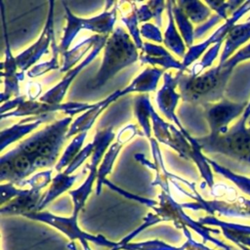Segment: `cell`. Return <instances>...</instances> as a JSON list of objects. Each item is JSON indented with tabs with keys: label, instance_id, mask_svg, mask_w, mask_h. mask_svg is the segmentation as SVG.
Returning a JSON list of instances; mask_svg holds the SVG:
<instances>
[{
	"label": "cell",
	"instance_id": "36",
	"mask_svg": "<svg viewBox=\"0 0 250 250\" xmlns=\"http://www.w3.org/2000/svg\"><path fill=\"white\" fill-rule=\"evenodd\" d=\"M140 33L141 36L145 39L153 41L155 43H162L163 42V34L160 31V28L151 22L143 23L140 26Z\"/></svg>",
	"mask_w": 250,
	"mask_h": 250
},
{
	"label": "cell",
	"instance_id": "39",
	"mask_svg": "<svg viewBox=\"0 0 250 250\" xmlns=\"http://www.w3.org/2000/svg\"><path fill=\"white\" fill-rule=\"evenodd\" d=\"M222 21V18H220L218 15L212 16L208 21H206L205 22H203L202 24L198 25L195 29H194V37L200 38L201 36H203L210 28H212L215 24H217L218 22H220Z\"/></svg>",
	"mask_w": 250,
	"mask_h": 250
},
{
	"label": "cell",
	"instance_id": "25",
	"mask_svg": "<svg viewBox=\"0 0 250 250\" xmlns=\"http://www.w3.org/2000/svg\"><path fill=\"white\" fill-rule=\"evenodd\" d=\"M166 11L168 17V23L163 33V44L177 57L184 59L188 48L176 25L172 9V1L166 2Z\"/></svg>",
	"mask_w": 250,
	"mask_h": 250
},
{
	"label": "cell",
	"instance_id": "34",
	"mask_svg": "<svg viewBox=\"0 0 250 250\" xmlns=\"http://www.w3.org/2000/svg\"><path fill=\"white\" fill-rule=\"evenodd\" d=\"M94 150V144L93 142L87 144L83 146V148L80 150V152L76 155V157L71 161V163L62 171L66 175H72L89 157L92 156Z\"/></svg>",
	"mask_w": 250,
	"mask_h": 250
},
{
	"label": "cell",
	"instance_id": "13",
	"mask_svg": "<svg viewBox=\"0 0 250 250\" xmlns=\"http://www.w3.org/2000/svg\"><path fill=\"white\" fill-rule=\"evenodd\" d=\"M1 18L3 21L4 28V37H5V60L1 62V77L3 79V90L1 92V103H5L9 100L18 98L21 96L20 94V81H23L24 72L19 69L16 57L13 55L10 43L7 34L6 28V21H5V12L3 3L1 2Z\"/></svg>",
	"mask_w": 250,
	"mask_h": 250
},
{
	"label": "cell",
	"instance_id": "3",
	"mask_svg": "<svg viewBox=\"0 0 250 250\" xmlns=\"http://www.w3.org/2000/svg\"><path fill=\"white\" fill-rule=\"evenodd\" d=\"M164 73L165 70L160 67H146L123 89L116 90L104 100L93 104L88 110L72 121L67 133V140L81 132H88L101 113L118 99L132 93H140L144 95L155 91L160 78L163 77Z\"/></svg>",
	"mask_w": 250,
	"mask_h": 250
},
{
	"label": "cell",
	"instance_id": "19",
	"mask_svg": "<svg viewBox=\"0 0 250 250\" xmlns=\"http://www.w3.org/2000/svg\"><path fill=\"white\" fill-rule=\"evenodd\" d=\"M139 61L143 64L146 63L152 67L160 66V68L164 69L165 71L168 69L183 71L182 62L175 59L171 53L161 45H156L149 42H144L143 48L140 51Z\"/></svg>",
	"mask_w": 250,
	"mask_h": 250
},
{
	"label": "cell",
	"instance_id": "20",
	"mask_svg": "<svg viewBox=\"0 0 250 250\" xmlns=\"http://www.w3.org/2000/svg\"><path fill=\"white\" fill-rule=\"evenodd\" d=\"M182 229L187 237V241L179 247L172 246L159 239H153L141 242H129L124 245H119L111 250H210L205 245L194 241L187 227H184Z\"/></svg>",
	"mask_w": 250,
	"mask_h": 250
},
{
	"label": "cell",
	"instance_id": "10",
	"mask_svg": "<svg viewBox=\"0 0 250 250\" xmlns=\"http://www.w3.org/2000/svg\"><path fill=\"white\" fill-rule=\"evenodd\" d=\"M93 104L79 103V102H67L62 104H48L41 101L25 100V98L20 103L19 106L7 113L1 114V119L8 117H48L56 112H62L66 116H74L80 112L88 110Z\"/></svg>",
	"mask_w": 250,
	"mask_h": 250
},
{
	"label": "cell",
	"instance_id": "11",
	"mask_svg": "<svg viewBox=\"0 0 250 250\" xmlns=\"http://www.w3.org/2000/svg\"><path fill=\"white\" fill-rule=\"evenodd\" d=\"M177 88L178 75L176 74L173 76L170 72L166 71L163 75V84L156 93L155 102L161 113L171 121L192 145H194L196 144V138L189 135L177 115V106L179 100L181 99V95L177 92Z\"/></svg>",
	"mask_w": 250,
	"mask_h": 250
},
{
	"label": "cell",
	"instance_id": "18",
	"mask_svg": "<svg viewBox=\"0 0 250 250\" xmlns=\"http://www.w3.org/2000/svg\"><path fill=\"white\" fill-rule=\"evenodd\" d=\"M41 188L32 187L29 188H22L21 192L7 204L1 206L2 215H21L37 212L40 200L42 198Z\"/></svg>",
	"mask_w": 250,
	"mask_h": 250
},
{
	"label": "cell",
	"instance_id": "21",
	"mask_svg": "<svg viewBox=\"0 0 250 250\" xmlns=\"http://www.w3.org/2000/svg\"><path fill=\"white\" fill-rule=\"evenodd\" d=\"M87 171H88V168L85 167L82 172L77 173V174L66 175L63 172L57 173V175L54 176V178L52 179V182L49 185V188L47 189V191H45L43 193L37 212L42 211L49 203H51L57 197L62 195L63 192H65L67 190L69 191V189L72 188V186L75 184V182L79 178H81Z\"/></svg>",
	"mask_w": 250,
	"mask_h": 250
},
{
	"label": "cell",
	"instance_id": "12",
	"mask_svg": "<svg viewBox=\"0 0 250 250\" xmlns=\"http://www.w3.org/2000/svg\"><path fill=\"white\" fill-rule=\"evenodd\" d=\"M49 13L44 24V27L38 37L29 47L16 56V61L19 69L22 72L29 70L37 64V62L44 56L49 54V48L56 40L54 30V1L49 2Z\"/></svg>",
	"mask_w": 250,
	"mask_h": 250
},
{
	"label": "cell",
	"instance_id": "29",
	"mask_svg": "<svg viewBox=\"0 0 250 250\" xmlns=\"http://www.w3.org/2000/svg\"><path fill=\"white\" fill-rule=\"evenodd\" d=\"M87 134L88 132H81L72 138L71 142L64 148L62 154L61 155L59 161L55 166V170L58 173L62 172V170H64L80 152V150L84 146V142L87 138Z\"/></svg>",
	"mask_w": 250,
	"mask_h": 250
},
{
	"label": "cell",
	"instance_id": "17",
	"mask_svg": "<svg viewBox=\"0 0 250 250\" xmlns=\"http://www.w3.org/2000/svg\"><path fill=\"white\" fill-rule=\"evenodd\" d=\"M136 135H138V128L135 124H128L124 127H122L116 137L113 143L109 146L108 149L106 150L101 164L98 170V176H97V182H96V194L100 195L102 192L103 186L104 185V182L106 177L111 173V170L113 168L114 162L121 151L122 146L128 143L130 140H132Z\"/></svg>",
	"mask_w": 250,
	"mask_h": 250
},
{
	"label": "cell",
	"instance_id": "37",
	"mask_svg": "<svg viewBox=\"0 0 250 250\" xmlns=\"http://www.w3.org/2000/svg\"><path fill=\"white\" fill-rule=\"evenodd\" d=\"M22 188H19L16 187V185L12 183H2L1 184V206L7 204L11 200H13L15 197H17L21 192Z\"/></svg>",
	"mask_w": 250,
	"mask_h": 250
},
{
	"label": "cell",
	"instance_id": "16",
	"mask_svg": "<svg viewBox=\"0 0 250 250\" xmlns=\"http://www.w3.org/2000/svg\"><path fill=\"white\" fill-rule=\"evenodd\" d=\"M107 38L108 36L99 35V38L94 48L86 56V58L77 65H75L73 68H71L69 71H67L66 74L62 77V79L59 83H57L54 87H52L51 89L46 91L44 94H42L38 100L48 104H62L73 80L82 72V70H84L91 62H93V61L98 57L100 52L104 50Z\"/></svg>",
	"mask_w": 250,
	"mask_h": 250
},
{
	"label": "cell",
	"instance_id": "2",
	"mask_svg": "<svg viewBox=\"0 0 250 250\" xmlns=\"http://www.w3.org/2000/svg\"><path fill=\"white\" fill-rule=\"evenodd\" d=\"M72 121L70 116L58 119L22 140L16 148L28 159L35 172L56 166Z\"/></svg>",
	"mask_w": 250,
	"mask_h": 250
},
{
	"label": "cell",
	"instance_id": "35",
	"mask_svg": "<svg viewBox=\"0 0 250 250\" xmlns=\"http://www.w3.org/2000/svg\"><path fill=\"white\" fill-rule=\"evenodd\" d=\"M52 173L53 170L52 169H47V170H43L40 171L39 173H35L34 175H32L31 177H29L27 180H25L21 187L24 186H29V188L32 187H36V188H46L48 185L51 184L52 182Z\"/></svg>",
	"mask_w": 250,
	"mask_h": 250
},
{
	"label": "cell",
	"instance_id": "32",
	"mask_svg": "<svg viewBox=\"0 0 250 250\" xmlns=\"http://www.w3.org/2000/svg\"><path fill=\"white\" fill-rule=\"evenodd\" d=\"M208 163L213 168L214 171H216L218 174L222 175L224 178L229 179L230 182H232L239 189H241L243 192L250 195V178L238 175L233 173L232 171L229 170L228 168H225L224 166L220 165L216 161L210 159L207 157Z\"/></svg>",
	"mask_w": 250,
	"mask_h": 250
},
{
	"label": "cell",
	"instance_id": "6",
	"mask_svg": "<svg viewBox=\"0 0 250 250\" xmlns=\"http://www.w3.org/2000/svg\"><path fill=\"white\" fill-rule=\"evenodd\" d=\"M65 11V26L63 28V34L59 44V48L62 53L69 50V47L80 32V30H90L96 32L98 35L109 36L115 29V21L117 19V5L114 1H106L104 10L94 17L81 18L75 16L66 4L62 3Z\"/></svg>",
	"mask_w": 250,
	"mask_h": 250
},
{
	"label": "cell",
	"instance_id": "4",
	"mask_svg": "<svg viewBox=\"0 0 250 250\" xmlns=\"http://www.w3.org/2000/svg\"><path fill=\"white\" fill-rule=\"evenodd\" d=\"M102 64L89 83L91 90L104 85L123 68L139 61L140 52L133 39L121 26H116L104 48Z\"/></svg>",
	"mask_w": 250,
	"mask_h": 250
},
{
	"label": "cell",
	"instance_id": "41",
	"mask_svg": "<svg viewBox=\"0 0 250 250\" xmlns=\"http://www.w3.org/2000/svg\"><path fill=\"white\" fill-rule=\"evenodd\" d=\"M26 86H28V92L25 95L26 97H28V100L31 101H36L37 98H40V94L42 92V87L39 83H34V82H30L28 83Z\"/></svg>",
	"mask_w": 250,
	"mask_h": 250
},
{
	"label": "cell",
	"instance_id": "26",
	"mask_svg": "<svg viewBox=\"0 0 250 250\" xmlns=\"http://www.w3.org/2000/svg\"><path fill=\"white\" fill-rule=\"evenodd\" d=\"M98 38H99L98 34L92 35L82 40L81 42H79L73 48L62 53V63L61 65L60 71L67 72L71 68H73L75 65H77L79 62H81L86 58L85 55L87 53L89 54L92 51Z\"/></svg>",
	"mask_w": 250,
	"mask_h": 250
},
{
	"label": "cell",
	"instance_id": "33",
	"mask_svg": "<svg viewBox=\"0 0 250 250\" xmlns=\"http://www.w3.org/2000/svg\"><path fill=\"white\" fill-rule=\"evenodd\" d=\"M222 43L223 42H220V43H217L215 45H213L212 47H210L206 53L204 54L203 58L200 60L199 62L195 63L192 68L189 70V74L191 75H198L200 73H202L203 71H205L204 69L208 68L209 66L212 65V63L214 62V61L217 59L218 55H219V52H220V49H221V46H222Z\"/></svg>",
	"mask_w": 250,
	"mask_h": 250
},
{
	"label": "cell",
	"instance_id": "24",
	"mask_svg": "<svg viewBox=\"0 0 250 250\" xmlns=\"http://www.w3.org/2000/svg\"><path fill=\"white\" fill-rule=\"evenodd\" d=\"M117 11L120 13L121 21L126 26L127 31L137 48L141 51L144 45L142 36L140 33V21L138 19V2H129V1H120L116 2Z\"/></svg>",
	"mask_w": 250,
	"mask_h": 250
},
{
	"label": "cell",
	"instance_id": "9",
	"mask_svg": "<svg viewBox=\"0 0 250 250\" xmlns=\"http://www.w3.org/2000/svg\"><path fill=\"white\" fill-rule=\"evenodd\" d=\"M158 201L151 208L154 214L157 216L159 222H173V224L178 229H183L187 227L194 229L200 236L204 238V241L211 240L215 241L209 234V231L218 232L216 229H211L205 228L199 222H195L190 217H188L182 207L181 203H178L170 194L169 190H162L158 196Z\"/></svg>",
	"mask_w": 250,
	"mask_h": 250
},
{
	"label": "cell",
	"instance_id": "31",
	"mask_svg": "<svg viewBox=\"0 0 250 250\" xmlns=\"http://www.w3.org/2000/svg\"><path fill=\"white\" fill-rule=\"evenodd\" d=\"M51 48H52V57L48 61L43 62L41 63H37L34 66H32L29 70H27L26 74L29 78H36V77L46 74L47 72H49L51 70L58 69L59 67L61 68L59 56H60V54H62V52H61L56 40L53 42Z\"/></svg>",
	"mask_w": 250,
	"mask_h": 250
},
{
	"label": "cell",
	"instance_id": "27",
	"mask_svg": "<svg viewBox=\"0 0 250 250\" xmlns=\"http://www.w3.org/2000/svg\"><path fill=\"white\" fill-rule=\"evenodd\" d=\"M152 107L148 95L144 94L136 97L134 103V114L143 130V133L148 140L152 138V125L150 118Z\"/></svg>",
	"mask_w": 250,
	"mask_h": 250
},
{
	"label": "cell",
	"instance_id": "5",
	"mask_svg": "<svg viewBox=\"0 0 250 250\" xmlns=\"http://www.w3.org/2000/svg\"><path fill=\"white\" fill-rule=\"evenodd\" d=\"M247 120L240 116L224 134L196 138L202 152L221 153L250 164V127H246Z\"/></svg>",
	"mask_w": 250,
	"mask_h": 250
},
{
	"label": "cell",
	"instance_id": "30",
	"mask_svg": "<svg viewBox=\"0 0 250 250\" xmlns=\"http://www.w3.org/2000/svg\"><path fill=\"white\" fill-rule=\"evenodd\" d=\"M172 9H173V15H174V19H175V22L178 27V30L187 48L188 49L193 45V41L195 39L194 28L192 26V23L185 15V13L182 11V9L178 6L176 1H172Z\"/></svg>",
	"mask_w": 250,
	"mask_h": 250
},
{
	"label": "cell",
	"instance_id": "7",
	"mask_svg": "<svg viewBox=\"0 0 250 250\" xmlns=\"http://www.w3.org/2000/svg\"><path fill=\"white\" fill-rule=\"evenodd\" d=\"M116 134L113 132V127L109 126L105 129L98 130L94 136L93 144L94 150L91 156V161L86 165L88 168V175L84 182L75 189L69 190L68 193L73 201V211L72 214L78 215L79 212L83 209L86 200L93 190V185L97 182L98 170L100 164L108 149L109 146L115 140Z\"/></svg>",
	"mask_w": 250,
	"mask_h": 250
},
{
	"label": "cell",
	"instance_id": "15",
	"mask_svg": "<svg viewBox=\"0 0 250 250\" xmlns=\"http://www.w3.org/2000/svg\"><path fill=\"white\" fill-rule=\"evenodd\" d=\"M248 103H233L223 99L214 104L203 105L204 115L208 122L211 135L224 134L229 130V124L236 117L241 116Z\"/></svg>",
	"mask_w": 250,
	"mask_h": 250
},
{
	"label": "cell",
	"instance_id": "38",
	"mask_svg": "<svg viewBox=\"0 0 250 250\" xmlns=\"http://www.w3.org/2000/svg\"><path fill=\"white\" fill-rule=\"evenodd\" d=\"M152 13L155 24L160 28L162 25V13L166 9L165 1H148L146 2Z\"/></svg>",
	"mask_w": 250,
	"mask_h": 250
},
{
	"label": "cell",
	"instance_id": "22",
	"mask_svg": "<svg viewBox=\"0 0 250 250\" xmlns=\"http://www.w3.org/2000/svg\"><path fill=\"white\" fill-rule=\"evenodd\" d=\"M46 120L47 117H26L22 118V120L17 124L3 129L1 131V151H3L10 145L20 141L24 136L33 132Z\"/></svg>",
	"mask_w": 250,
	"mask_h": 250
},
{
	"label": "cell",
	"instance_id": "23",
	"mask_svg": "<svg viewBox=\"0 0 250 250\" xmlns=\"http://www.w3.org/2000/svg\"><path fill=\"white\" fill-rule=\"evenodd\" d=\"M248 40H250V20L243 23L234 24L226 37L219 63H223L228 61L237 52V49Z\"/></svg>",
	"mask_w": 250,
	"mask_h": 250
},
{
	"label": "cell",
	"instance_id": "14",
	"mask_svg": "<svg viewBox=\"0 0 250 250\" xmlns=\"http://www.w3.org/2000/svg\"><path fill=\"white\" fill-rule=\"evenodd\" d=\"M248 11H250V1L243 2V4L238 7V9L234 11L232 15L226 21V22L223 23L218 29H216L207 39L188 48L182 61L183 71L185 72L190 64L195 62L201 57V55H204L209 47H212L213 45L226 40V37L228 36L231 27L236 24V21Z\"/></svg>",
	"mask_w": 250,
	"mask_h": 250
},
{
	"label": "cell",
	"instance_id": "28",
	"mask_svg": "<svg viewBox=\"0 0 250 250\" xmlns=\"http://www.w3.org/2000/svg\"><path fill=\"white\" fill-rule=\"evenodd\" d=\"M191 23H202L211 15V9L205 2L196 0L176 1Z\"/></svg>",
	"mask_w": 250,
	"mask_h": 250
},
{
	"label": "cell",
	"instance_id": "8",
	"mask_svg": "<svg viewBox=\"0 0 250 250\" xmlns=\"http://www.w3.org/2000/svg\"><path fill=\"white\" fill-rule=\"evenodd\" d=\"M25 217L30 220L45 223L57 229L58 230L65 234L70 240H79L80 243L83 245L84 250H91L88 242H93L97 245L109 247L111 249H114L118 245V242L108 240L103 235H93L83 231L77 224L78 215L75 214H71L70 217H62L54 215L48 211H40L27 214Z\"/></svg>",
	"mask_w": 250,
	"mask_h": 250
},
{
	"label": "cell",
	"instance_id": "40",
	"mask_svg": "<svg viewBox=\"0 0 250 250\" xmlns=\"http://www.w3.org/2000/svg\"><path fill=\"white\" fill-rule=\"evenodd\" d=\"M137 14H138V19L139 21L142 23H146L148 22L149 20L153 19L152 13L150 11V8L148 7L147 3H138V10H137Z\"/></svg>",
	"mask_w": 250,
	"mask_h": 250
},
{
	"label": "cell",
	"instance_id": "1",
	"mask_svg": "<svg viewBox=\"0 0 250 250\" xmlns=\"http://www.w3.org/2000/svg\"><path fill=\"white\" fill-rule=\"evenodd\" d=\"M250 59V43L239 49L223 63L191 75L178 71V88L183 102L205 105L224 99V92L233 68L241 62Z\"/></svg>",
	"mask_w": 250,
	"mask_h": 250
}]
</instances>
